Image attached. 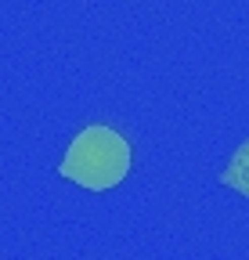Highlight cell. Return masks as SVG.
Masks as SVG:
<instances>
[{"mask_svg":"<svg viewBox=\"0 0 249 260\" xmlns=\"http://www.w3.org/2000/svg\"><path fill=\"white\" fill-rule=\"evenodd\" d=\"M58 174L87 191H109L130 174V145L119 130L105 123L83 126L61 155Z\"/></svg>","mask_w":249,"mask_h":260,"instance_id":"1","label":"cell"},{"mask_svg":"<svg viewBox=\"0 0 249 260\" xmlns=\"http://www.w3.org/2000/svg\"><path fill=\"white\" fill-rule=\"evenodd\" d=\"M221 181H224L228 188H235L238 195H245V199H249V138L235 148V155H231V162L224 167Z\"/></svg>","mask_w":249,"mask_h":260,"instance_id":"2","label":"cell"}]
</instances>
